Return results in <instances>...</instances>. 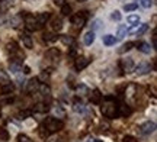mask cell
I'll return each instance as SVG.
<instances>
[{"label": "cell", "instance_id": "6da1fadb", "mask_svg": "<svg viewBox=\"0 0 157 142\" xmlns=\"http://www.w3.org/2000/svg\"><path fill=\"white\" fill-rule=\"evenodd\" d=\"M105 100H106V103H103V106H102V115L109 119H115L118 116V104L115 103L113 97L111 96L105 97Z\"/></svg>", "mask_w": 157, "mask_h": 142}, {"label": "cell", "instance_id": "7a4b0ae2", "mask_svg": "<svg viewBox=\"0 0 157 142\" xmlns=\"http://www.w3.org/2000/svg\"><path fill=\"white\" fill-rule=\"evenodd\" d=\"M45 129L48 131V133H56V132L61 131L63 128H64V123H63L61 119H57V118H48V119L45 120Z\"/></svg>", "mask_w": 157, "mask_h": 142}, {"label": "cell", "instance_id": "3957f363", "mask_svg": "<svg viewBox=\"0 0 157 142\" xmlns=\"http://www.w3.org/2000/svg\"><path fill=\"white\" fill-rule=\"evenodd\" d=\"M23 17H25V26L28 31H38L41 29L38 20H36V16H32V15H28L26 12H22Z\"/></svg>", "mask_w": 157, "mask_h": 142}, {"label": "cell", "instance_id": "277c9868", "mask_svg": "<svg viewBox=\"0 0 157 142\" xmlns=\"http://www.w3.org/2000/svg\"><path fill=\"white\" fill-rule=\"evenodd\" d=\"M86 20H87V12H78L71 16V23L76 28H83L86 25Z\"/></svg>", "mask_w": 157, "mask_h": 142}, {"label": "cell", "instance_id": "5b68a950", "mask_svg": "<svg viewBox=\"0 0 157 142\" xmlns=\"http://www.w3.org/2000/svg\"><path fill=\"white\" fill-rule=\"evenodd\" d=\"M138 129H140V132L143 135H150V133H153V132L156 131V123L151 122V120H147L143 125H140Z\"/></svg>", "mask_w": 157, "mask_h": 142}, {"label": "cell", "instance_id": "8992f818", "mask_svg": "<svg viewBox=\"0 0 157 142\" xmlns=\"http://www.w3.org/2000/svg\"><path fill=\"white\" fill-rule=\"evenodd\" d=\"M134 60L132 58H124V60H121V68H122L124 73H131V71H134Z\"/></svg>", "mask_w": 157, "mask_h": 142}, {"label": "cell", "instance_id": "52a82bcc", "mask_svg": "<svg viewBox=\"0 0 157 142\" xmlns=\"http://www.w3.org/2000/svg\"><path fill=\"white\" fill-rule=\"evenodd\" d=\"M90 61H92V60L87 57H77L76 61H74V67H76L77 71H82V70H84L87 65H89Z\"/></svg>", "mask_w": 157, "mask_h": 142}, {"label": "cell", "instance_id": "ba28073f", "mask_svg": "<svg viewBox=\"0 0 157 142\" xmlns=\"http://www.w3.org/2000/svg\"><path fill=\"white\" fill-rule=\"evenodd\" d=\"M134 71L137 73V75H146L151 73V65L147 63H141L137 67H134Z\"/></svg>", "mask_w": 157, "mask_h": 142}, {"label": "cell", "instance_id": "9c48e42d", "mask_svg": "<svg viewBox=\"0 0 157 142\" xmlns=\"http://www.w3.org/2000/svg\"><path fill=\"white\" fill-rule=\"evenodd\" d=\"M38 87H39V81H38V78H31L25 84V89H26V91L28 93H34V91H36L38 90Z\"/></svg>", "mask_w": 157, "mask_h": 142}, {"label": "cell", "instance_id": "30bf717a", "mask_svg": "<svg viewBox=\"0 0 157 142\" xmlns=\"http://www.w3.org/2000/svg\"><path fill=\"white\" fill-rule=\"evenodd\" d=\"M131 113H132V109L129 107L128 104H119V106H118V116L128 118Z\"/></svg>", "mask_w": 157, "mask_h": 142}, {"label": "cell", "instance_id": "8fae6325", "mask_svg": "<svg viewBox=\"0 0 157 142\" xmlns=\"http://www.w3.org/2000/svg\"><path fill=\"white\" fill-rule=\"evenodd\" d=\"M147 31H148V25H147V23L135 25L134 29H131V32H132V34H135L137 36H140V35H143V34H146Z\"/></svg>", "mask_w": 157, "mask_h": 142}, {"label": "cell", "instance_id": "7c38bea8", "mask_svg": "<svg viewBox=\"0 0 157 142\" xmlns=\"http://www.w3.org/2000/svg\"><path fill=\"white\" fill-rule=\"evenodd\" d=\"M95 38H96V35L93 31H87L86 34L83 35V42H84V45H87L90 46L93 42H95Z\"/></svg>", "mask_w": 157, "mask_h": 142}, {"label": "cell", "instance_id": "4fadbf2b", "mask_svg": "<svg viewBox=\"0 0 157 142\" xmlns=\"http://www.w3.org/2000/svg\"><path fill=\"white\" fill-rule=\"evenodd\" d=\"M102 41H103V45L112 46L118 42V38H115V36L111 34H108V35H103V36H102Z\"/></svg>", "mask_w": 157, "mask_h": 142}, {"label": "cell", "instance_id": "5bb4252c", "mask_svg": "<svg viewBox=\"0 0 157 142\" xmlns=\"http://www.w3.org/2000/svg\"><path fill=\"white\" fill-rule=\"evenodd\" d=\"M89 94H90V102L93 103V104H99V103L102 102V94L98 89H95V90L92 91V93H89Z\"/></svg>", "mask_w": 157, "mask_h": 142}, {"label": "cell", "instance_id": "9a60e30c", "mask_svg": "<svg viewBox=\"0 0 157 142\" xmlns=\"http://www.w3.org/2000/svg\"><path fill=\"white\" fill-rule=\"evenodd\" d=\"M73 110L76 112V113H83L84 110H86V107H84V103L80 100V99H76L73 102Z\"/></svg>", "mask_w": 157, "mask_h": 142}, {"label": "cell", "instance_id": "2e32d148", "mask_svg": "<svg viewBox=\"0 0 157 142\" xmlns=\"http://www.w3.org/2000/svg\"><path fill=\"white\" fill-rule=\"evenodd\" d=\"M9 23H10L12 28L17 29L21 25H22V16H21V15H15V16H12L10 19H9Z\"/></svg>", "mask_w": 157, "mask_h": 142}, {"label": "cell", "instance_id": "e0dca14e", "mask_svg": "<svg viewBox=\"0 0 157 142\" xmlns=\"http://www.w3.org/2000/svg\"><path fill=\"white\" fill-rule=\"evenodd\" d=\"M52 113H54V116H56L57 119H63V118L66 116V110H64L60 104H56V106L52 107Z\"/></svg>", "mask_w": 157, "mask_h": 142}, {"label": "cell", "instance_id": "ac0fdd59", "mask_svg": "<svg viewBox=\"0 0 157 142\" xmlns=\"http://www.w3.org/2000/svg\"><path fill=\"white\" fill-rule=\"evenodd\" d=\"M50 17H51L50 13H47V12H45V13H39L38 16H36V20H38L39 26H41V28H44V25L50 20Z\"/></svg>", "mask_w": 157, "mask_h": 142}, {"label": "cell", "instance_id": "d6986e66", "mask_svg": "<svg viewBox=\"0 0 157 142\" xmlns=\"http://www.w3.org/2000/svg\"><path fill=\"white\" fill-rule=\"evenodd\" d=\"M45 57L48 58V60H57V58L60 57V49H57V48H50L48 51L45 52Z\"/></svg>", "mask_w": 157, "mask_h": 142}, {"label": "cell", "instance_id": "ffe728a7", "mask_svg": "<svg viewBox=\"0 0 157 142\" xmlns=\"http://www.w3.org/2000/svg\"><path fill=\"white\" fill-rule=\"evenodd\" d=\"M135 45L138 46V51H141L143 54H150L151 52V46H150V44H147V42H137Z\"/></svg>", "mask_w": 157, "mask_h": 142}, {"label": "cell", "instance_id": "44dd1931", "mask_svg": "<svg viewBox=\"0 0 157 142\" xmlns=\"http://www.w3.org/2000/svg\"><path fill=\"white\" fill-rule=\"evenodd\" d=\"M50 110V106L47 103H36L34 106V112H38V113H45Z\"/></svg>", "mask_w": 157, "mask_h": 142}, {"label": "cell", "instance_id": "7402d4cb", "mask_svg": "<svg viewBox=\"0 0 157 142\" xmlns=\"http://www.w3.org/2000/svg\"><path fill=\"white\" fill-rule=\"evenodd\" d=\"M128 32H129V29L127 28V25H119V26H118V32H117L118 39H122L124 36H127Z\"/></svg>", "mask_w": 157, "mask_h": 142}, {"label": "cell", "instance_id": "603a6c76", "mask_svg": "<svg viewBox=\"0 0 157 142\" xmlns=\"http://www.w3.org/2000/svg\"><path fill=\"white\" fill-rule=\"evenodd\" d=\"M51 28L57 31V32H60L63 29V20L60 17H56V19H52V22H51Z\"/></svg>", "mask_w": 157, "mask_h": 142}, {"label": "cell", "instance_id": "cb8c5ba5", "mask_svg": "<svg viewBox=\"0 0 157 142\" xmlns=\"http://www.w3.org/2000/svg\"><path fill=\"white\" fill-rule=\"evenodd\" d=\"M6 48H7V51L10 52V55H16L17 52H19V46H17V44L16 42H9L7 45H6Z\"/></svg>", "mask_w": 157, "mask_h": 142}, {"label": "cell", "instance_id": "d4e9b609", "mask_svg": "<svg viewBox=\"0 0 157 142\" xmlns=\"http://www.w3.org/2000/svg\"><path fill=\"white\" fill-rule=\"evenodd\" d=\"M22 42H23V45L26 46L28 49H31V48L34 46V41H32V38H31L28 34H23L22 35Z\"/></svg>", "mask_w": 157, "mask_h": 142}, {"label": "cell", "instance_id": "484cf974", "mask_svg": "<svg viewBox=\"0 0 157 142\" xmlns=\"http://www.w3.org/2000/svg\"><path fill=\"white\" fill-rule=\"evenodd\" d=\"M60 41H61L64 45H68V46H73L74 45V39L71 36H68V35H61V36H58Z\"/></svg>", "mask_w": 157, "mask_h": 142}, {"label": "cell", "instance_id": "4316f807", "mask_svg": "<svg viewBox=\"0 0 157 142\" xmlns=\"http://www.w3.org/2000/svg\"><path fill=\"white\" fill-rule=\"evenodd\" d=\"M50 74H51V70H44L42 73L39 74V77H38V81H42V83H47L48 80H50Z\"/></svg>", "mask_w": 157, "mask_h": 142}, {"label": "cell", "instance_id": "83f0119b", "mask_svg": "<svg viewBox=\"0 0 157 142\" xmlns=\"http://www.w3.org/2000/svg\"><path fill=\"white\" fill-rule=\"evenodd\" d=\"M31 115H32V110H29V109H25V110H21V112L17 113V119L25 120V119H28Z\"/></svg>", "mask_w": 157, "mask_h": 142}, {"label": "cell", "instance_id": "f1b7e54d", "mask_svg": "<svg viewBox=\"0 0 157 142\" xmlns=\"http://www.w3.org/2000/svg\"><path fill=\"white\" fill-rule=\"evenodd\" d=\"M13 90H15V86L12 84V83H7V84L2 86V94H10Z\"/></svg>", "mask_w": 157, "mask_h": 142}, {"label": "cell", "instance_id": "f546056e", "mask_svg": "<svg viewBox=\"0 0 157 142\" xmlns=\"http://www.w3.org/2000/svg\"><path fill=\"white\" fill-rule=\"evenodd\" d=\"M135 44H137V42H132V41H131V42H127V44H124L122 48L119 49V52H121V54H124V52L131 51V49H132V48L135 46Z\"/></svg>", "mask_w": 157, "mask_h": 142}, {"label": "cell", "instance_id": "4dcf8cb0", "mask_svg": "<svg viewBox=\"0 0 157 142\" xmlns=\"http://www.w3.org/2000/svg\"><path fill=\"white\" fill-rule=\"evenodd\" d=\"M76 91H77V94H78V96H87V94H89V89H87V87H86L84 84L77 86V89H76Z\"/></svg>", "mask_w": 157, "mask_h": 142}, {"label": "cell", "instance_id": "1f68e13d", "mask_svg": "<svg viewBox=\"0 0 157 142\" xmlns=\"http://www.w3.org/2000/svg\"><path fill=\"white\" fill-rule=\"evenodd\" d=\"M127 22L129 23V25H138L140 23V16L138 15H129L128 17H127Z\"/></svg>", "mask_w": 157, "mask_h": 142}, {"label": "cell", "instance_id": "d6a6232c", "mask_svg": "<svg viewBox=\"0 0 157 142\" xmlns=\"http://www.w3.org/2000/svg\"><path fill=\"white\" fill-rule=\"evenodd\" d=\"M9 138H10V135H9L7 129H6V128H0V141L7 142L9 141Z\"/></svg>", "mask_w": 157, "mask_h": 142}, {"label": "cell", "instance_id": "836d02e7", "mask_svg": "<svg viewBox=\"0 0 157 142\" xmlns=\"http://www.w3.org/2000/svg\"><path fill=\"white\" fill-rule=\"evenodd\" d=\"M38 90H39V93L42 94V96H47V97H50V87L48 86H45V84H39V87H38Z\"/></svg>", "mask_w": 157, "mask_h": 142}, {"label": "cell", "instance_id": "e575fe53", "mask_svg": "<svg viewBox=\"0 0 157 142\" xmlns=\"http://www.w3.org/2000/svg\"><path fill=\"white\" fill-rule=\"evenodd\" d=\"M61 13L64 16H70V15H71V6L68 5V3H64V5L61 6Z\"/></svg>", "mask_w": 157, "mask_h": 142}, {"label": "cell", "instance_id": "d590c367", "mask_svg": "<svg viewBox=\"0 0 157 142\" xmlns=\"http://www.w3.org/2000/svg\"><path fill=\"white\" fill-rule=\"evenodd\" d=\"M7 83H10V80H9V75L5 73V71H0V86H5Z\"/></svg>", "mask_w": 157, "mask_h": 142}, {"label": "cell", "instance_id": "8d00e7d4", "mask_svg": "<svg viewBox=\"0 0 157 142\" xmlns=\"http://www.w3.org/2000/svg\"><path fill=\"white\" fill-rule=\"evenodd\" d=\"M137 7H138L137 3H127V5H124V10L125 12H134V10H137Z\"/></svg>", "mask_w": 157, "mask_h": 142}, {"label": "cell", "instance_id": "74e56055", "mask_svg": "<svg viewBox=\"0 0 157 142\" xmlns=\"http://www.w3.org/2000/svg\"><path fill=\"white\" fill-rule=\"evenodd\" d=\"M111 19H112V20H117V22H119V20L122 19L121 12H119V10H113L112 13H111Z\"/></svg>", "mask_w": 157, "mask_h": 142}, {"label": "cell", "instance_id": "f35d334b", "mask_svg": "<svg viewBox=\"0 0 157 142\" xmlns=\"http://www.w3.org/2000/svg\"><path fill=\"white\" fill-rule=\"evenodd\" d=\"M101 26H102V20L101 19H95V20L92 22V29H90V31H93V32H95V31H98Z\"/></svg>", "mask_w": 157, "mask_h": 142}, {"label": "cell", "instance_id": "ab89813d", "mask_svg": "<svg viewBox=\"0 0 157 142\" xmlns=\"http://www.w3.org/2000/svg\"><path fill=\"white\" fill-rule=\"evenodd\" d=\"M57 35H52V34H44V41L45 42H54V41H57Z\"/></svg>", "mask_w": 157, "mask_h": 142}, {"label": "cell", "instance_id": "60d3db41", "mask_svg": "<svg viewBox=\"0 0 157 142\" xmlns=\"http://www.w3.org/2000/svg\"><path fill=\"white\" fill-rule=\"evenodd\" d=\"M39 137L42 138V139H47V138L50 137V133H48V131L45 129V126H44V125L39 128Z\"/></svg>", "mask_w": 157, "mask_h": 142}, {"label": "cell", "instance_id": "b9f144b4", "mask_svg": "<svg viewBox=\"0 0 157 142\" xmlns=\"http://www.w3.org/2000/svg\"><path fill=\"white\" fill-rule=\"evenodd\" d=\"M16 139H17V142H34L31 138L26 137V135H23V133H19Z\"/></svg>", "mask_w": 157, "mask_h": 142}, {"label": "cell", "instance_id": "7bdbcfd3", "mask_svg": "<svg viewBox=\"0 0 157 142\" xmlns=\"http://www.w3.org/2000/svg\"><path fill=\"white\" fill-rule=\"evenodd\" d=\"M140 5L144 7V9H150L153 6V0H140Z\"/></svg>", "mask_w": 157, "mask_h": 142}, {"label": "cell", "instance_id": "ee69618b", "mask_svg": "<svg viewBox=\"0 0 157 142\" xmlns=\"http://www.w3.org/2000/svg\"><path fill=\"white\" fill-rule=\"evenodd\" d=\"M122 141L124 142H135V138L134 137H129V135H125Z\"/></svg>", "mask_w": 157, "mask_h": 142}, {"label": "cell", "instance_id": "f6af8a7d", "mask_svg": "<svg viewBox=\"0 0 157 142\" xmlns=\"http://www.w3.org/2000/svg\"><path fill=\"white\" fill-rule=\"evenodd\" d=\"M153 46L157 48V36H156V31H154V35H153Z\"/></svg>", "mask_w": 157, "mask_h": 142}, {"label": "cell", "instance_id": "bcb514c9", "mask_svg": "<svg viewBox=\"0 0 157 142\" xmlns=\"http://www.w3.org/2000/svg\"><path fill=\"white\" fill-rule=\"evenodd\" d=\"M54 3H56L57 6H63L64 5V0H54Z\"/></svg>", "mask_w": 157, "mask_h": 142}, {"label": "cell", "instance_id": "7dc6e473", "mask_svg": "<svg viewBox=\"0 0 157 142\" xmlns=\"http://www.w3.org/2000/svg\"><path fill=\"white\" fill-rule=\"evenodd\" d=\"M23 73H25V74H29V73H31V68H29V67H25V68H23Z\"/></svg>", "mask_w": 157, "mask_h": 142}, {"label": "cell", "instance_id": "c3c4849f", "mask_svg": "<svg viewBox=\"0 0 157 142\" xmlns=\"http://www.w3.org/2000/svg\"><path fill=\"white\" fill-rule=\"evenodd\" d=\"M93 142H103V141H101V139H93Z\"/></svg>", "mask_w": 157, "mask_h": 142}, {"label": "cell", "instance_id": "681fc988", "mask_svg": "<svg viewBox=\"0 0 157 142\" xmlns=\"http://www.w3.org/2000/svg\"><path fill=\"white\" fill-rule=\"evenodd\" d=\"M50 142H61V141H58V139H56V141H50Z\"/></svg>", "mask_w": 157, "mask_h": 142}, {"label": "cell", "instance_id": "f907efd6", "mask_svg": "<svg viewBox=\"0 0 157 142\" xmlns=\"http://www.w3.org/2000/svg\"><path fill=\"white\" fill-rule=\"evenodd\" d=\"M3 22H5V20H3V19H0V25H2V23H3Z\"/></svg>", "mask_w": 157, "mask_h": 142}, {"label": "cell", "instance_id": "816d5d0a", "mask_svg": "<svg viewBox=\"0 0 157 142\" xmlns=\"http://www.w3.org/2000/svg\"><path fill=\"white\" fill-rule=\"evenodd\" d=\"M77 2H86V0H77Z\"/></svg>", "mask_w": 157, "mask_h": 142}, {"label": "cell", "instance_id": "f5cc1de1", "mask_svg": "<svg viewBox=\"0 0 157 142\" xmlns=\"http://www.w3.org/2000/svg\"><path fill=\"white\" fill-rule=\"evenodd\" d=\"M0 116H2V110H0Z\"/></svg>", "mask_w": 157, "mask_h": 142}]
</instances>
